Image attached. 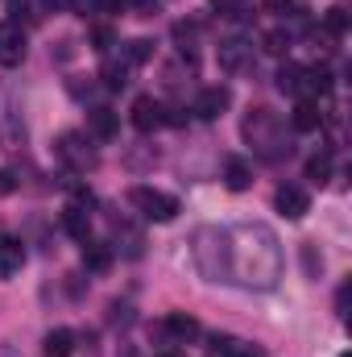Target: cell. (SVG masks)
<instances>
[{"label": "cell", "instance_id": "obj_1", "mask_svg": "<svg viewBox=\"0 0 352 357\" xmlns=\"http://www.w3.org/2000/svg\"><path fill=\"white\" fill-rule=\"evenodd\" d=\"M249 287H273L282 278V245L273 229L265 225H241L228 233V282Z\"/></svg>", "mask_w": 352, "mask_h": 357}, {"label": "cell", "instance_id": "obj_2", "mask_svg": "<svg viewBox=\"0 0 352 357\" xmlns=\"http://www.w3.org/2000/svg\"><path fill=\"white\" fill-rule=\"evenodd\" d=\"M195 266L211 282H228V233L224 229H199L195 233Z\"/></svg>", "mask_w": 352, "mask_h": 357}, {"label": "cell", "instance_id": "obj_3", "mask_svg": "<svg viewBox=\"0 0 352 357\" xmlns=\"http://www.w3.org/2000/svg\"><path fill=\"white\" fill-rule=\"evenodd\" d=\"M278 116L269 112V108H249V116H245V137L262 150V158L269 162H278L282 154H290V146H282V137H278Z\"/></svg>", "mask_w": 352, "mask_h": 357}, {"label": "cell", "instance_id": "obj_4", "mask_svg": "<svg viewBox=\"0 0 352 357\" xmlns=\"http://www.w3.org/2000/svg\"><path fill=\"white\" fill-rule=\"evenodd\" d=\"M129 204L145 216V220H158V225H170L178 216V199L166 191H154V187H133L129 191Z\"/></svg>", "mask_w": 352, "mask_h": 357}, {"label": "cell", "instance_id": "obj_5", "mask_svg": "<svg viewBox=\"0 0 352 357\" xmlns=\"http://www.w3.org/2000/svg\"><path fill=\"white\" fill-rule=\"evenodd\" d=\"M54 150H58V158H63L71 171H95V162H99V158H95V150L88 146V137H83V133H63Z\"/></svg>", "mask_w": 352, "mask_h": 357}, {"label": "cell", "instance_id": "obj_6", "mask_svg": "<svg viewBox=\"0 0 352 357\" xmlns=\"http://www.w3.org/2000/svg\"><path fill=\"white\" fill-rule=\"evenodd\" d=\"M129 121H133L137 133H154V129H162L170 116H166V104H162V100H154V96H137L133 108H129Z\"/></svg>", "mask_w": 352, "mask_h": 357}, {"label": "cell", "instance_id": "obj_7", "mask_svg": "<svg viewBox=\"0 0 352 357\" xmlns=\"http://www.w3.org/2000/svg\"><path fill=\"white\" fill-rule=\"evenodd\" d=\"M273 208H278L286 220H303V216L311 212V199H307V191H303V187L282 183V187H278V195H273Z\"/></svg>", "mask_w": 352, "mask_h": 357}, {"label": "cell", "instance_id": "obj_8", "mask_svg": "<svg viewBox=\"0 0 352 357\" xmlns=\"http://www.w3.org/2000/svg\"><path fill=\"white\" fill-rule=\"evenodd\" d=\"M25 63V33L21 25L4 21L0 25V67H21Z\"/></svg>", "mask_w": 352, "mask_h": 357}, {"label": "cell", "instance_id": "obj_9", "mask_svg": "<svg viewBox=\"0 0 352 357\" xmlns=\"http://www.w3.org/2000/svg\"><path fill=\"white\" fill-rule=\"evenodd\" d=\"M228 104H232V91L228 88H203L195 96V116H203V121H216V116H224L228 112Z\"/></svg>", "mask_w": 352, "mask_h": 357}, {"label": "cell", "instance_id": "obj_10", "mask_svg": "<svg viewBox=\"0 0 352 357\" xmlns=\"http://www.w3.org/2000/svg\"><path fill=\"white\" fill-rule=\"evenodd\" d=\"M249 54H253V46H249L245 38H224V42H220V71L237 75V71L249 63Z\"/></svg>", "mask_w": 352, "mask_h": 357}, {"label": "cell", "instance_id": "obj_11", "mask_svg": "<svg viewBox=\"0 0 352 357\" xmlns=\"http://www.w3.org/2000/svg\"><path fill=\"white\" fill-rule=\"evenodd\" d=\"M25 266V245L13 233H0V278H13Z\"/></svg>", "mask_w": 352, "mask_h": 357}, {"label": "cell", "instance_id": "obj_12", "mask_svg": "<svg viewBox=\"0 0 352 357\" xmlns=\"http://www.w3.org/2000/svg\"><path fill=\"white\" fill-rule=\"evenodd\" d=\"M278 88L290 91V96L311 91V75H307V67H298V63H282V67H278Z\"/></svg>", "mask_w": 352, "mask_h": 357}, {"label": "cell", "instance_id": "obj_13", "mask_svg": "<svg viewBox=\"0 0 352 357\" xmlns=\"http://www.w3.org/2000/svg\"><path fill=\"white\" fill-rule=\"evenodd\" d=\"M290 125H294L298 133H315V129L323 125L319 104H315V100H298V104H294V112H290Z\"/></svg>", "mask_w": 352, "mask_h": 357}, {"label": "cell", "instance_id": "obj_14", "mask_svg": "<svg viewBox=\"0 0 352 357\" xmlns=\"http://www.w3.org/2000/svg\"><path fill=\"white\" fill-rule=\"evenodd\" d=\"M88 125H91V133H95L99 142H112V137H116V129H120L116 112H112V108H104V104H99V108H91V112H88Z\"/></svg>", "mask_w": 352, "mask_h": 357}, {"label": "cell", "instance_id": "obj_15", "mask_svg": "<svg viewBox=\"0 0 352 357\" xmlns=\"http://www.w3.org/2000/svg\"><path fill=\"white\" fill-rule=\"evenodd\" d=\"M224 183H228V191H249V183H253V167H249L245 158H228V167H224Z\"/></svg>", "mask_w": 352, "mask_h": 357}, {"label": "cell", "instance_id": "obj_16", "mask_svg": "<svg viewBox=\"0 0 352 357\" xmlns=\"http://www.w3.org/2000/svg\"><path fill=\"white\" fill-rule=\"evenodd\" d=\"M46 357H75V333L71 328H50L46 333Z\"/></svg>", "mask_w": 352, "mask_h": 357}, {"label": "cell", "instance_id": "obj_17", "mask_svg": "<svg viewBox=\"0 0 352 357\" xmlns=\"http://www.w3.org/2000/svg\"><path fill=\"white\" fill-rule=\"evenodd\" d=\"M83 266H88L91 274H104V270L112 266V250H108L104 241H88V245H83Z\"/></svg>", "mask_w": 352, "mask_h": 357}, {"label": "cell", "instance_id": "obj_18", "mask_svg": "<svg viewBox=\"0 0 352 357\" xmlns=\"http://www.w3.org/2000/svg\"><path fill=\"white\" fill-rule=\"evenodd\" d=\"M63 229L71 233V237H79V241H88V229H91V220H88V212L79 208V204H71L67 212H63Z\"/></svg>", "mask_w": 352, "mask_h": 357}, {"label": "cell", "instance_id": "obj_19", "mask_svg": "<svg viewBox=\"0 0 352 357\" xmlns=\"http://www.w3.org/2000/svg\"><path fill=\"white\" fill-rule=\"evenodd\" d=\"M99 79H104L112 91H120L125 84H129V63H125V59H108L104 71H99Z\"/></svg>", "mask_w": 352, "mask_h": 357}, {"label": "cell", "instance_id": "obj_20", "mask_svg": "<svg viewBox=\"0 0 352 357\" xmlns=\"http://www.w3.org/2000/svg\"><path fill=\"white\" fill-rule=\"evenodd\" d=\"M166 333H170V337H178V341H191V337L199 333V320H195V316H182V312H175V316H166Z\"/></svg>", "mask_w": 352, "mask_h": 357}, {"label": "cell", "instance_id": "obj_21", "mask_svg": "<svg viewBox=\"0 0 352 357\" xmlns=\"http://www.w3.org/2000/svg\"><path fill=\"white\" fill-rule=\"evenodd\" d=\"M154 59V42L150 38H133L129 46H125V63L129 67H141V63H150Z\"/></svg>", "mask_w": 352, "mask_h": 357}, {"label": "cell", "instance_id": "obj_22", "mask_svg": "<svg viewBox=\"0 0 352 357\" xmlns=\"http://www.w3.org/2000/svg\"><path fill=\"white\" fill-rule=\"evenodd\" d=\"M328 175H332V158H328V154H315V158L307 162V178H311V183H328Z\"/></svg>", "mask_w": 352, "mask_h": 357}, {"label": "cell", "instance_id": "obj_23", "mask_svg": "<svg viewBox=\"0 0 352 357\" xmlns=\"http://www.w3.org/2000/svg\"><path fill=\"white\" fill-rule=\"evenodd\" d=\"M298 254H303V270H307L311 278H319V274H323V258L315 254V245H311V241H303V245H298Z\"/></svg>", "mask_w": 352, "mask_h": 357}, {"label": "cell", "instance_id": "obj_24", "mask_svg": "<svg viewBox=\"0 0 352 357\" xmlns=\"http://www.w3.org/2000/svg\"><path fill=\"white\" fill-rule=\"evenodd\" d=\"M216 4V13H224V17H232V21H241V17H249V0H211Z\"/></svg>", "mask_w": 352, "mask_h": 357}, {"label": "cell", "instance_id": "obj_25", "mask_svg": "<svg viewBox=\"0 0 352 357\" xmlns=\"http://www.w3.org/2000/svg\"><path fill=\"white\" fill-rule=\"evenodd\" d=\"M323 25H328V33H349V17H344V8L336 4V8H328V17H323Z\"/></svg>", "mask_w": 352, "mask_h": 357}, {"label": "cell", "instance_id": "obj_26", "mask_svg": "<svg viewBox=\"0 0 352 357\" xmlns=\"http://www.w3.org/2000/svg\"><path fill=\"white\" fill-rule=\"evenodd\" d=\"M262 42H265V50H269V54H286V46H290V33H286V29H269Z\"/></svg>", "mask_w": 352, "mask_h": 357}, {"label": "cell", "instance_id": "obj_27", "mask_svg": "<svg viewBox=\"0 0 352 357\" xmlns=\"http://www.w3.org/2000/svg\"><path fill=\"white\" fill-rule=\"evenodd\" d=\"M91 42H95V50H108V46H112V29H108V25H95V29H91Z\"/></svg>", "mask_w": 352, "mask_h": 357}, {"label": "cell", "instance_id": "obj_28", "mask_svg": "<svg viewBox=\"0 0 352 357\" xmlns=\"http://www.w3.org/2000/svg\"><path fill=\"white\" fill-rule=\"evenodd\" d=\"M29 17V0H8V21L17 25V21H25Z\"/></svg>", "mask_w": 352, "mask_h": 357}, {"label": "cell", "instance_id": "obj_29", "mask_svg": "<svg viewBox=\"0 0 352 357\" xmlns=\"http://www.w3.org/2000/svg\"><path fill=\"white\" fill-rule=\"evenodd\" d=\"M265 13H273V17H282V13H290V0H262Z\"/></svg>", "mask_w": 352, "mask_h": 357}, {"label": "cell", "instance_id": "obj_30", "mask_svg": "<svg viewBox=\"0 0 352 357\" xmlns=\"http://www.w3.org/2000/svg\"><path fill=\"white\" fill-rule=\"evenodd\" d=\"M17 191V178H13V171H0V195H13Z\"/></svg>", "mask_w": 352, "mask_h": 357}, {"label": "cell", "instance_id": "obj_31", "mask_svg": "<svg viewBox=\"0 0 352 357\" xmlns=\"http://www.w3.org/2000/svg\"><path fill=\"white\" fill-rule=\"evenodd\" d=\"M116 4H125V8H133V13H150V8H154V0H116Z\"/></svg>", "mask_w": 352, "mask_h": 357}, {"label": "cell", "instance_id": "obj_32", "mask_svg": "<svg viewBox=\"0 0 352 357\" xmlns=\"http://www.w3.org/2000/svg\"><path fill=\"white\" fill-rule=\"evenodd\" d=\"M224 354H228V357H257V354H253V349H241V345H228Z\"/></svg>", "mask_w": 352, "mask_h": 357}, {"label": "cell", "instance_id": "obj_33", "mask_svg": "<svg viewBox=\"0 0 352 357\" xmlns=\"http://www.w3.org/2000/svg\"><path fill=\"white\" fill-rule=\"evenodd\" d=\"M46 8H71V0H42Z\"/></svg>", "mask_w": 352, "mask_h": 357}, {"label": "cell", "instance_id": "obj_34", "mask_svg": "<svg viewBox=\"0 0 352 357\" xmlns=\"http://www.w3.org/2000/svg\"><path fill=\"white\" fill-rule=\"evenodd\" d=\"M162 357H178V354H162Z\"/></svg>", "mask_w": 352, "mask_h": 357}]
</instances>
